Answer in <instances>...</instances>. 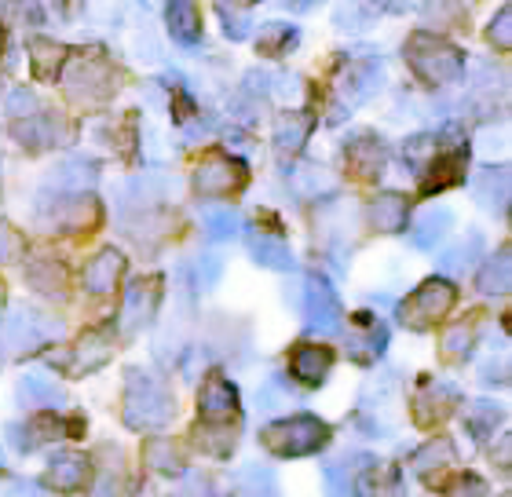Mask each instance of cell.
I'll list each match as a JSON object with an SVG mask.
<instances>
[{
  "mask_svg": "<svg viewBox=\"0 0 512 497\" xmlns=\"http://www.w3.org/2000/svg\"><path fill=\"white\" fill-rule=\"evenodd\" d=\"M125 424L136 432H158L169 428L176 417V399H172L169 384L147 370H128L125 377Z\"/></svg>",
  "mask_w": 512,
  "mask_h": 497,
  "instance_id": "1",
  "label": "cell"
},
{
  "mask_svg": "<svg viewBox=\"0 0 512 497\" xmlns=\"http://www.w3.org/2000/svg\"><path fill=\"white\" fill-rule=\"evenodd\" d=\"M406 63H410V70H414L421 81H428V85H450V81H461V77H465V52L425 30H417L414 37L406 41Z\"/></svg>",
  "mask_w": 512,
  "mask_h": 497,
  "instance_id": "2",
  "label": "cell"
},
{
  "mask_svg": "<svg viewBox=\"0 0 512 497\" xmlns=\"http://www.w3.org/2000/svg\"><path fill=\"white\" fill-rule=\"evenodd\" d=\"M260 443L275 457H308L330 443V424L322 417H311V413H297V417L267 424L260 432Z\"/></svg>",
  "mask_w": 512,
  "mask_h": 497,
  "instance_id": "3",
  "label": "cell"
},
{
  "mask_svg": "<svg viewBox=\"0 0 512 497\" xmlns=\"http://www.w3.org/2000/svg\"><path fill=\"white\" fill-rule=\"evenodd\" d=\"M454 300H458V286H454V282H447V278H428V282H421V286L399 304V322H403L406 329H414V333L432 329L439 318L450 315Z\"/></svg>",
  "mask_w": 512,
  "mask_h": 497,
  "instance_id": "4",
  "label": "cell"
},
{
  "mask_svg": "<svg viewBox=\"0 0 512 497\" xmlns=\"http://www.w3.org/2000/svg\"><path fill=\"white\" fill-rule=\"evenodd\" d=\"M300 311H304V322H308L311 333H319V337L344 333V307L326 278H308L304 282V304H300Z\"/></svg>",
  "mask_w": 512,
  "mask_h": 497,
  "instance_id": "5",
  "label": "cell"
},
{
  "mask_svg": "<svg viewBox=\"0 0 512 497\" xmlns=\"http://www.w3.org/2000/svg\"><path fill=\"white\" fill-rule=\"evenodd\" d=\"M249 172L238 158H224V154H209L194 172V191L198 198H231L246 187Z\"/></svg>",
  "mask_w": 512,
  "mask_h": 497,
  "instance_id": "6",
  "label": "cell"
},
{
  "mask_svg": "<svg viewBox=\"0 0 512 497\" xmlns=\"http://www.w3.org/2000/svg\"><path fill=\"white\" fill-rule=\"evenodd\" d=\"M110 355H114V326H103V329H88L85 337L77 340L59 362L70 373H96L99 366H107Z\"/></svg>",
  "mask_w": 512,
  "mask_h": 497,
  "instance_id": "7",
  "label": "cell"
},
{
  "mask_svg": "<svg viewBox=\"0 0 512 497\" xmlns=\"http://www.w3.org/2000/svg\"><path fill=\"white\" fill-rule=\"evenodd\" d=\"M198 413L202 421L209 424H227L238 417V388L227 381L224 373L213 370L202 381V392H198Z\"/></svg>",
  "mask_w": 512,
  "mask_h": 497,
  "instance_id": "8",
  "label": "cell"
},
{
  "mask_svg": "<svg viewBox=\"0 0 512 497\" xmlns=\"http://www.w3.org/2000/svg\"><path fill=\"white\" fill-rule=\"evenodd\" d=\"M381 85H384V66L377 59H359L341 77V103L348 110H355L359 103H366V99L374 96Z\"/></svg>",
  "mask_w": 512,
  "mask_h": 497,
  "instance_id": "9",
  "label": "cell"
},
{
  "mask_svg": "<svg viewBox=\"0 0 512 497\" xmlns=\"http://www.w3.org/2000/svg\"><path fill=\"white\" fill-rule=\"evenodd\" d=\"M289 370L300 384L308 388H319L333 370V351L326 344H297L293 355H289Z\"/></svg>",
  "mask_w": 512,
  "mask_h": 497,
  "instance_id": "10",
  "label": "cell"
},
{
  "mask_svg": "<svg viewBox=\"0 0 512 497\" xmlns=\"http://www.w3.org/2000/svg\"><path fill=\"white\" fill-rule=\"evenodd\" d=\"M66 92H70V99H81V103H103L114 92V77L103 63H81L74 77L66 81Z\"/></svg>",
  "mask_w": 512,
  "mask_h": 497,
  "instance_id": "11",
  "label": "cell"
},
{
  "mask_svg": "<svg viewBox=\"0 0 512 497\" xmlns=\"http://www.w3.org/2000/svg\"><path fill=\"white\" fill-rule=\"evenodd\" d=\"M121 271H125V256H121L118 249H99L85 267V289L88 293H96V297L114 293Z\"/></svg>",
  "mask_w": 512,
  "mask_h": 497,
  "instance_id": "12",
  "label": "cell"
},
{
  "mask_svg": "<svg viewBox=\"0 0 512 497\" xmlns=\"http://www.w3.org/2000/svg\"><path fill=\"white\" fill-rule=\"evenodd\" d=\"M432 172H428L425 180H421V191L425 194H436L443 187H458L465 180V165H469V150L458 147V150H447V154H439V158L428 161Z\"/></svg>",
  "mask_w": 512,
  "mask_h": 497,
  "instance_id": "13",
  "label": "cell"
},
{
  "mask_svg": "<svg viewBox=\"0 0 512 497\" xmlns=\"http://www.w3.org/2000/svg\"><path fill=\"white\" fill-rule=\"evenodd\" d=\"M458 399H461V392L454 384H436V388H428V392H421L414 399V421L421 424V428H432V424H439L454 406H458Z\"/></svg>",
  "mask_w": 512,
  "mask_h": 497,
  "instance_id": "14",
  "label": "cell"
},
{
  "mask_svg": "<svg viewBox=\"0 0 512 497\" xmlns=\"http://www.w3.org/2000/svg\"><path fill=\"white\" fill-rule=\"evenodd\" d=\"M359 326H363V333H352V337H348V355H352L355 362L370 366V362L381 359L384 348H388V329H384V322H377V318H370V315H359Z\"/></svg>",
  "mask_w": 512,
  "mask_h": 497,
  "instance_id": "15",
  "label": "cell"
},
{
  "mask_svg": "<svg viewBox=\"0 0 512 497\" xmlns=\"http://www.w3.org/2000/svg\"><path fill=\"white\" fill-rule=\"evenodd\" d=\"M154 307H158V282L154 278H139V282H132V286L125 289V304H121V322H125L128 329L143 326V322H150V315H154Z\"/></svg>",
  "mask_w": 512,
  "mask_h": 497,
  "instance_id": "16",
  "label": "cell"
},
{
  "mask_svg": "<svg viewBox=\"0 0 512 497\" xmlns=\"http://www.w3.org/2000/svg\"><path fill=\"white\" fill-rule=\"evenodd\" d=\"M384 161H388V150H384L381 139L370 136V132H363V136L348 147V165L355 169L359 180H377L384 172Z\"/></svg>",
  "mask_w": 512,
  "mask_h": 497,
  "instance_id": "17",
  "label": "cell"
},
{
  "mask_svg": "<svg viewBox=\"0 0 512 497\" xmlns=\"http://www.w3.org/2000/svg\"><path fill=\"white\" fill-rule=\"evenodd\" d=\"M44 479L63 494H74L88 483V457L85 454H59L52 457V465L44 472Z\"/></svg>",
  "mask_w": 512,
  "mask_h": 497,
  "instance_id": "18",
  "label": "cell"
},
{
  "mask_svg": "<svg viewBox=\"0 0 512 497\" xmlns=\"http://www.w3.org/2000/svg\"><path fill=\"white\" fill-rule=\"evenodd\" d=\"M249 249H253V260L260 267H267V271H289L293 267V249H289V242H282V238H275V234L267 231H249Z\"/></svg>",
  "mask_w": 512,
  "mask_h": 497,
  "instance_id": "19",
  "label": "cell"
},
{
  "mask_svg": "<svg viewBox=\"0 0 512 497\" xmlns=\"http://www.w3.org/2000/svg\"><path fill=\"white\" fill-rule=\"evenodd\" d=\"M406 216H410V209H406L403 194L384 191V194H377V198L370 201V220H374V227H377V231H384V234L403 231Z\"/></svg>",
  "mask_w": 512,
  "mask_h": 497,
  "instance_id": "20",
  "label": "cell"
},
{
  "mask_svg": "<svg viewBox=\"0 0 512 497\" xmlns=\"http://www.w3.org/2000/svg\"><path fill=\"white\" fill-rule=\"evenodd\" d=\"M22 406H30V410H41V406H59L63 402V388L52 381V377H44V373H26L15 388Z\"/></svg>",
  "mask_w": 512,
  "mask_h": 497,
  "instance_id": "21",
  "label": "cell"
},
{
  "mask_svg": "<svg viewBox=\"0 0 512 497\" xmlns=\"http://www.w3.org/2000/svg\"><path fill=\"white\" fill-rule=\"evenodd\" d=\"M476 286H480V293H487V297H505V293H509V286H512V253L509 249H498V253L483 264Z\"/></svg>",
  "mask_w": 512,
  "mask_h": 497,
  "instance_id": "22",
  "label": "cell"
},
{
  "mask_svg": "<svg viewBox=\"0 0 512 497\" xmlns=\"http://www.w3.org/2000/svg\"><path fill=\"white\" fill-rule=\"evenodd\" d=\"M450 223H454V212L450 209H428L425 216L410 227V242H414L417 249H436V245L447 238Z\"/></svg>",
  "mask_w": 512,
  "mask_h": 497,
  "instance_id": "23",
  "label": "cell"
},
{
  "mask_svg": "<svg viewBox=\"0 0 512 497\" xmlns=\"http://www.w3.org/2000/svg\"><path fill=\"white\" fill-rule=\"evenodd\" d=\"M66 48L63 44H52V41H33L30 44V70L37 81H55V77L63 74V63H66Z\"/></svg>",
  "mask_w": 512,
  "mask_h": 497,
  "instance_id": "24",
  "label": "cell"
},
{
  "mask_svg": "<svg viewBox=\"0 0 512 497\" xmlns=\"http://www.w3.org/2000/svg\"><path fill=\"white\" fill-rule=\"evenodd\" d=\"M311 132V114H300V110H289V114L278 117L275 125V147L282 154H297L304 147V139Z\"/></svg>",
  "mask_w": 512,
  "mask_h": 497,
  "instance_id": "25",
  "label": "cell"
},
{
  "mask_svg": "<svg viewBox=\"0 0 512 497\" xmlns=\"http://www.w3.org/2000/svg\"><path fill=\"white\" fill-rule=\"evenodd\" d=\"M165 15H169V33L183 48H194L202 41V15H198L194 4H169Z\"/></svg>",
  "mask_w": 512,
  "mask_h": 497,
  "instance_id": "26",
  "label": "cell"
},
{
  "mask_svg": "<svg viewBox=\"0 0 512 497\" xmlns=\"http://www.w3.org/2000/svg\"><path fill=\"white\" fill-rule=\"evenodd\" d=\"M143 454H147V465L158 468V472H165V476H172V472H183L180 450H176V443H172V439H165V435H154V439H147Z\"/></svg>",
  "mask_w": 512,
  "mask_h": 497,
  "instance_id": "27",
  "label": "cell"
},
{
  "mask_svg": "<svg viewBox=\"0 0 512 497\" xmlns=\"http://www.w3.org/2000/svg\"><path fill=\"white\" fill-rule=\"evenodd\" d=\"M476 191H480V201L483 205H498L505 209V201H509V169L498 165V169H483L480 180H476Z\"/></svg>",
  "mask_w": 512,
  "mask_h": 497,
  "instance_id": "28",
  "label": "cell"
},
{
  "mask_svg": "<svg viewBox=\"0 0 512 497\" xmlns=\"http://www.w3.org/2000/svg\"><path fill=\"white\" fill-rule=\"evenodd\" d=\"M26 278H30V286L37 289V293H44V297H63L66 293V275L63 267L52 264V260H41V264H30L26 267Z\"/></svg>",
  "mask_w": 512,
  "mask_h": 497,
  "instance_id": "29",
  "label": "cell"
},
{
  "mask_svg": "<svg viewBox=\"0 0 512 497\" xmlns=\"http://www.w3.org/2000/svg\"><path fill=\"white\" fill-rule=\"evenodd\" d=\"M202 231L209 242H231L242 227H238V216L231 209H209L202 216Z\"/></svg>",
  "mask_w": 512,
  "mask_h": 497,
  "instance_id": "30",
  "label": "cell"
},
{
  "mask_svg": "<svg viewBox=\"0 0 512 497\" xmlns=\"http://www.w3.org/2000/svg\"><path fill=\"white\" fill-rule=\"evenodd\" d=\"M480 249H483V238L480 234H469L465 242H458L454 249H447V253L439 256V267H443V271H465V267L476 264Z\"/></svg>",
  "mask_w": 512,
  "mask_h": 497,
  "instance_id": "31",
  "label": "cell"
},
{
  "mask_svg": "<svg viewBox=\"0 0 512 497\" xmlns=\"http://www.w3.org/2000/svg\"><path fill=\"white\" fill-rule=\"evenodd\" d=\"M297 41V30L289 26V22H271V26H264L260 30V37H256V48L267 55H278V52H286L289 44Z\"/></svg>",
  "mask_w": 512,
  "mask_h": 497,
  "instance_id": "32",
  "label": "cell"
},
{
  "mask_svg": "<svg viewBox=\"0 0 512 497\" xmlns=\"http://www.w3.org/2000/svg\"><path fill=\"white\" fill-rule=\"evenodd\" d=\"M450 457H454V446L447 439H436V443H428L425 450H417V461H414V472L428 476L432 468H447Z\"/></svg>",
  "mask_w": 512,
  "mask_h": 497,
  "instance_id": "33",
  "label": "cell"
},
{
  "mask_svg": "<svg viewBox=\"0 0 512 497\" xmlns=\"http://www.w3.org/2000/svg\"><path fill=\"white\" fill-rule=\"evenodd\" d=\"M472 340H476V333H472V326H458L450 329L447 340H443V359L450 362H461L465 355L472 351Z\"/></svg>",
  "mask_w": 512,
  "mask_h": 497,
  "instance_id": "34",
  "label": "cell"
},
{
  "mask_svg": "<svg viewBox=\"0 0 512 497\" xmlns=\"http://www.w3.org/2000/svg\"><path fill=\"white\" fill-rule=\"evenodd\" d=\"M289 399H293V392H289L286 384L275 377V381H267L264 388H260V395H256V406H260L264 413H275V410H282Z\"/></svg>",
  "mask_w": 512,
  "mask_h": 497,
  "instance_id": "35",
  "label": "cell"
},
{
  "mask_svg": "<svg viewBox=\"0 0 512 497\" xmlns=\"http://www.w3.org/2000/svg\"><path fill=\"white\" fill-rule=\"evenodd\" d=\"M220 15H224V30L231 41H246L249 30H253V22L246 19L249 11L246 8H227V4H220Z\"/></svg>",
  "mask_w": 512,
  "mask_h": 497,
  "instance_id": "36",
  "label": "cell"
},
{
  "mask_svg": "<svg viewBox=\"0 0 512 497\" xmlns=\"http://www.w3.org/2000/svg\"><path fill=\"white\" fill-rule=\"evenodd\" d=\"M487 41H491L498 52H509L512 48V11L509 8L498 11V19H494L491 30H487Z\"/></svg>",
  "mask_w": 512,
  "mask_h": 497,
  "instance_id": "37",
  "label": "cell"
},
{
  "mask_svg": "<svg viewBox=\"0 0 512 497\" xmlns=\"http://www.w3.org/2000/svg\"><path fill=\"white\" fill-rule=\"evenodd\" d=\"M494 421H498V410H494V402H483L480 410L472 413V421H469L472 435H483V432H491V428H494Z\"/></svg>",
  "mask_w": 512,
  "mask_h": 497,
  "instance_id": "38",
  "label": "cell"
},
{
  "mask_svg": "<svg viewBox=\"0 0 512 497\" xmlns=\"http://www.w3.org/2000/svg\"><path fill=\"white\" fill-rule=\"evenodd\" d=\"M22 253V238L11 227H0V264L4 260H15Z\"/></svg>",
  "mask_w": 512,
  "mask_h": 497,
  "instance_id": "39",
  "label": "cell"
},
{
  "mask_svg": "<svg viewBox=\"0 0 512 497\" xmlns=\"http://www.w3.org/2000/svg\"><path fill=\"white\" fill-rule=\"evenodd\" d=\"M450 497H487V487H483V479L465 476V479H458V483L450 487Z\"/></svg>",
  "mask_w": 512,
  "mask_h": 497,
  "instance_id": "40",
  "label": "cell"
},
{
  "mask_svg": "<svg viewBox=\"0 0 512 497\" xmlns=\"http://www.w3.org/2000/svg\"><path fill=\"white\" fill-rule=\"evenodd\" d=\"M202 282H205V289H213L216 282H220V260H216V256H205V264H202Z\"/></svg>",
  "mask_w": 512,
  "mask_h": 497,
  "instance_id": "41",
  "label": "cell"
},
{
  "mask_svg": "<svg viewBox=\"0 0 512 497\" xmlns=\"http://www.w3.org/2000/svg\"><path fill=\"white\" fill-rule=\"evenodd\" d=\"M88 497H118V479L114 476H103L96 483V487H92V494Z\"/></svg>",
  "mask_w": 512,
  "mask_h": 497,
  "instance_id": "42",
  "label": "cell"
},
{
  "mask_svg": "<svg viewBox=\"0 0 512 497\" xmlns=\"http://www.w3.org/2000/svg\"><path fill=\"white\" fill-rule=\"evenodd\" d=\"M11 110H15V114H22V110H26V114H33V96L30 92H15V96H11Z\"/></svg>",
  "mask_w": 512,
  "mask_h": 497,
  "instance_id": "43",
  "label": "cell"
},
{
  "mask_svg": "<svg viewBox=\"0 0 512 497\" xmlns=\"http://www.w3.org/2000/svg\"><path fill=\"white\" fill-rule=\"evenodd\" d=\"M8 497H44V494H41V490H37V487H15Z\"/></svg>",
  "mask_w": 512,
  "mask_h": 497,
  "instance_id": "44",
  "label": "cell"
},
{
  "mask_svg": "<svg viewBox=\"0 0 512 497\" xmlns=\"http://www.w3.org/2000/svg\"><path fill=\"white\" fill-rule=\"evenodd\" d=\"M0 318H4V286H0Z\"/></svg>",
  "mask_w": 512,
  "mask_h": 497,
  "instance_id": "45",
  "label": "cell"
},
{
  "mask_svg": "<svg viewBox=\"0 0 512 497\" xmlns=\"http://www.w3.org/2000/svg\"><path fill=\"white\" fill-rule=\"evenodd\" d=\"M0 48H4V30H0Z\"/></svg>",
  "mask_w": 512,
  "mask_h": 497,
  "instance_id": "46",
  "label": "cell"
}]
</instances>
